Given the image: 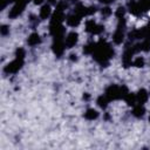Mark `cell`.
<instances>
[{"label":"cell","instance_id":"44dd1931","mask_svg":"<svg viewBox=\"0 0 150 150\" xmlns=\"http://www.w3.org/2000/svg\"><path fill=\"white\" fill-rule=\"evenodd\" d=\"M25 55H26V52H25V49H22V48H18L16 50H15V56L18 57V59H25Z\"/></svg>","mask_w":150,"mask_h":150},{"label":"cell","instance_id":"7402d4cb","mask_svg":"<svg viewBox=\"0 0 150 150\" xmlns=\"http://www.w3.org/2000/svg\"><path fill=\"white\" fill-rule=\"evenodd\" d=\"M134 66H136V67H138V68H142V67H144V59L143 57H137V59H135V61H134Z\"/></svg>","mask_w":150,"mask_h":150},{"label":"cell","instance_id":"7a4b0ae2","mask_svg":"<svg viewBox=\"0 0 150 150\" xmlns=\"http://www.w3.org/2000/svg\"><path fill=\"white\" fill-rule=\"evenodd\" d=\"M128 94V89L127 87L122 86H116V84H111L105 90V96L108 97L109 101H112V100H118V98H124V96Z\"/></svg>","mask_w":150,"mask_h":150},{"label":"cell","instance_id":"8fae6325","mask_svg":"<svg viewBox=\"0 0 150 150\" xmlns=\"http://www.w3.org/2000/svg\"><path fill=\"white\" fill-rule=\"evenodd\" d=\"M80 21H81V16L77 15L76 13L70 14V15L67 18V23H68L69 26H71V27H76V26H79Z\"/></svg>","mask_w":150,"mask_h":150},{"label":"cell","instance_id":"3957f363","mask_svg":"<svg viewBox=\"0 0 150 150\" xmlns=\"http://www.w3.org/2000/svg\"><path fill=\"white\" fill-rule=\"evenodd\" d=\"M29 1H30V0H18V1L15 2V5L13 6V8L9 11L8 16H9L11 19L18 18V16L23 12V9H25L26 5H27Z\"/></svg>","mask_w":150,"mask_h":150},{"label":"cell","instance_id":"ffe728a7","mask_svg":"<svg viewBox=\"0 0 150 150\" xmlns=\"http://www.w3.org/2000/svg\"><path fill=\"white\" fill-rule=\"evenodd\" d=\"M95 48H96V43L91 42V43H89V45H87V46L84 47L83 52H84L86 54H93V52L95 50Z\"/></svg>","mask_w":150,"mask_h":150},{"label":"cell","instance_id":"83f0119b","mask_svg":"<svg viewBox=\"0 0 150 150\" xmlns=\"http://www.w3.org/2000/svg\"><path fill=\"white\" fill-rule=\"evenodd\" d=\"M50 4H56V0H48Z\"/></svg>","mask_w":150,"mask_h":150},{"label":"cell","instance_id":"2e32d148","mask_svg":"<svg viewBox=\"0 0 150 150\" xmlns=\"http://www.w3.org/2000/svg\"><path fill=\"white\" fill-rule=\"evenodd\" d=\"M84 117L87 118V120H89V121H93V120H95V118H97L98 117V112L95 110V109H88L86 112H84Z\"/></svg>","mask_w":150,"mask_h":150},{"label":"cell","instance_id":"5b68a950","mask_svg":"<svg viewBox=\"0 0 150 150\" xmlns=\"http://www.w3.org/2000/svg\"><path fill=\"white\" fill-rule=\"evenodd\" d=\"M23 66V60L22 59H18L15 57V60H13L12 62H9L5 68L4 71L6 74H15L16 71H19Z\"/></svg>","mask_w":150,"mask_h":150},{"label":"cell","instance_id":"484cf974","mask_svg":"<svg viewBox=\"0 0 150 150\" xmlns=\"http://www.w3.org/2000/svg\"><path fill=\"white\" fill-rule=\"evenodd\" d=\"M100 2H103V4H109V2H111L112 0H98Z\"/></svg>","mask_w":150,"mask_h":150},{"label":"cell","instance_id":"6da1fadb","mask_svg":"<svg viewBox=\"0 0 150 150\" xmlns=\"http://www.w3.org/2000/svg\"><path fill=\"white\" fill-rule=\"evenodd\" d=\"M91 55L98 63H101L102 66H105L108 63V61L114 56V50L105 40L101 39L96 43V48Z\"/></svg>","mask_w":150,"mask_h":150},{"label":"cell","instance_id":"cb8c5ba5","mask_svg":"<svg viewBox=\"0 0 150 150\" xmlns=\"http://www.w3.org/2000/svg\"><path fill=\"white\" fill-rule=\"evenodd\" d=\"M0 30H1V34H2V35H7V34H8V32H9V28H8L7 26H5V25H4V26L0 28Z\"/></svg>","mask_w":150,"mask_h":150},{"label":"cell","instance_id":"603a6c76","mask_svg":"<svg viewBox=\"0 0 150 150\" xmlns=\"http://www.w3.org/2000/svg\"><path fill=\"white\" fill-rule=\"evenodd\" d=\"M124 13H125V11H124V8L123 7H118L117 9H116V16L118 18V19H122L123 16H124Z\"/></svg>","mask_w":150,"mask_h":150},{"label":"cell","instance_id":"4dcf8cb0","mask_svg":"<svg viewBox=\"0 0 150 150\" xmlns=\"http://www.w3.org/2000/svg\"><path fill=\"white\" fill-rule=\"evenodd\" d=\"M71 1H75V0H71Z\"/></svg>","mask_w":150,"mask_h":150},{"label":"cell","instance_id":"d4e9b609","mask_svg":"<svg viewBox=\"0 0 150 150\" xmlns=\"http://www.w3.org/2000/svg\"><path fill=\"white\" fill-rule=\"evenodd\" d=\"M102 14H103V15H110V14H111V9H110L109 7L102 8Z\"/></svg>","mask_w":150,"mask_h":150},{"label":"cell","instance_id":"ba28073f","mask_svg":"<svg viewBox=\"0 0 150 150\" xmlns=\"http://www.w3.org/2000/svg\"><path fill=\"white\" fill-rule=\"evenodd\" d=\"M77 41H79V34L76 32H70L64 40V45L67 48H73L77 43Z\"/></svg>","mask_w":150,"mask_h":150},{"label":"cell","instance_id":"8992f818","mask_svg":"<svg viewBox=\"0 0 150 150\" xmlns=\"http://www.w3.org/2000/svg\"><path fill=\"white\" fill-rule=\"evenodd\" d=\"M86 30L90 34H100L104 30V27L101 25H97L94 20H88L86 22Z\"/></svg>","mask_w":150,"mask_h":150},{"label":"cell","instance_id":"ac0fdd59","mask_svg":"<svg viewBox=\"0 0 150 150\" xmlns=\"http://www.w3.org/2000/svg\"><path fill=\"white\" fill-rule=\"evenodd\" d=\"M108 102H109V100H108V97H107L105 95H102V96H100V97L97 98V104H98V107L102 108V109L107 108Z\"/></svg>","mask_w":150,"mask_h":150},{"label":"cell","instance_id":"30bf717a","mask_svg":"<svg viewBox=\"0 0 150 150\" xmlns=\"http://www.w3.org/2000/svg\"><path fill=\"white\" fill-rule=\"evenodd\" d=\"M148 97H149V95H148V91H146L145 89H139L138 93L136 94V101H137L139 104L145 103V102L148 101Z\"/></svg>","mask_w":150,"mask_h":150},{"label":"cell","instance_id":"d6986e66","mask_svg":"<svg viewBox=\"0 0 150 150\" xmlns=\"http://www.w3.org/2000/svg\"><path fill=\"white\" fill-rule=\"evenodd\" d=\"M124 100H125V102H127L129 105H134L135 102H136V95L132 94V93H128V94L124 96Z\"/></svg>","mask_w":150,"mask_h":150},{"label":"cell","instance_id":"277c9868","mask_svg":"<svg viewBox=\"0 0 150 150\" xmlns=\"http://www.w3.org/2000/svg\"><path fill=\"white\" fill-rule=\"evenodd\" d=\"M124 27H125V20L122 18V19H120V22L117 25V29L115 30V33L112 35V40H114V42L116 45H120V43L123 42V39H124V33H123Z\"/></svg>","mask_w":150,"mask_h":150},{"label":"cell","instance_id":"4316f807","mask_svg":"<svg viewBox=\"0 0 150 150\" xmlns=\"http://www.w3.org/2000/svg\"><path fill=\"white\" fill-rule=\"evenodd\" d=\"M43 0H34V4H36V5H39V4H41Z\"/></svg>","mask_w":150,"mask_h":150},{"label":"cell","instance_id":"f1b7e54d","mask_svg":"<svg viewBox=\"0 0 150 150\" xmlns=\"http://www.w3.org/2000/svg\"><path fill=\"white\" fill-rule=\"evenodd\" d=\"M7 1H8V2H16L18 0H7Z\"/></svg>","mask_w":150,"mask_h":150},{"label":"cell","instance_id":"9c48e42d","mask_svg":"<svg viewBox=\"0 0 150 150\" xmlns=\"http://www.w3.org/2000/svg\"><path fill=\"white\" fill-rule=\"evenodd\" d=\"M134 53H136L135 49H134V47L128 48V49L125 50V53H124V55H123V64H124L125 68L129 67V66H131V56L134 55Z\"/></svg>","mask_w":150,"mask_h":150},{"label":"cell","instance_id":"7c38bea8","mask_svg":"<svg viewBox=\"0 0 150 150\" xmlns=\"http://www.w3.org/2000/svg\"><path fill=\"white\" fill-rule=\"evenodd\" d=\"M63 19H64L63 11H59V9H56L55 13H54L53 16H52V21H50V23H62Z\"/></svg>","mask_w":150,"mask_h":150},{"label":"cell","instance_id":"9a60e30c","mask_svg":"<svg viewBox=\"0 0 150 150\" xmlns=\"http://www.w3.org/2000/svg\"><path fill=\"white\" fill-rule=\"evenodd\" d=\"M75 13H76L77 15H80L81 18L84 16V15H88V7H86V6L81 5V4H79V5L75 7Z\"/></svg>","mask_w":150,"mask_h":150},{"label":"cell","instance_id":"52a82bcc","mask_svg":"<svg viewBox=\"0 0 150 150\" xmlns=\"http://www.w3.org/2000/svg\"><path fill=\"white\" fill-rule=\"evenodd\" d=\"M53 52L56 56H61L64 52V42L62 41V39H54V43H53Z\"/></svg>","mask_w":150,"mask_h":150},{"label":"cell","instance_id":"4fadbf2b","mask_svg":"<svg viewBox=\"0 0 150 150\" xmlns=\"http://www.w3.org/2000/svg\"><path fill=\"white\" fill-rule=\"evenodd\" d=\"M27 42H28L29 46H36V45H39V43L41 42V38H40V35H39L38 33H32V34L28 36Z\"/></svg>","mask_w":150,"mask_h":150},{"label":"cell","instance_id":"5bb4252c","mask_svg":"<svg viewBox=\"0 0 150 150\" xmlns=\"http://www.w3.org/2000/svg\"><path fill=\"white\" fill-rule=\"evenodd\" d=\"M144 112H145V109H144L143 104H137L132 109V115L136 117H142L144 115Z\"/></svg>","mask_w":150,"mask_h":150},{"label":"cell","instance_id":"e0dca14e","mask_svg":"<svg viewBox=\"0 0 150 150\" xmlns=\"http://www.w3.org/2000/svg\"><path fill=\"white\" fill-rule=\"evenodd\" d=\"M49 15H50V7H49V5L42 6L41 9H40V18L45 20V19H47Z\"/></svg>","mask_w":150,"mask_h":150},{"label":"cell","instance_id":"f546056e","mask_svg":"<svg viewBox=\"0 0 150 150\" xmlns=\"http://www.w3.org/2000/svg\"><path fill=\"white\" fill-rule=\"evenodd\" d=\"M149 121H150V117H149Z\"/></svg>","mask_w":150,"mask_h":150}]
</instances>
